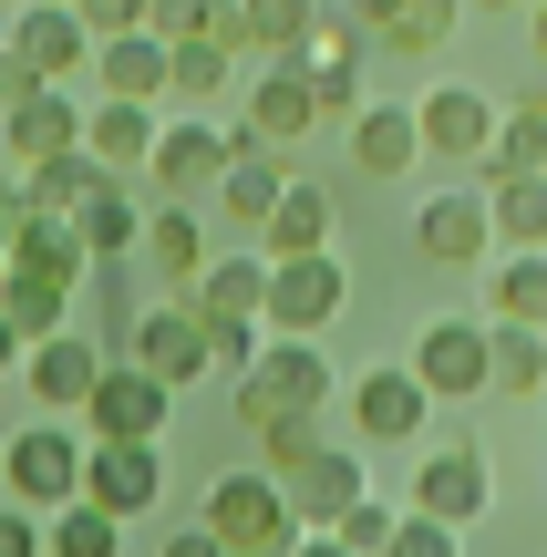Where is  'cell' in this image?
Wrapping results in <instances>:
<instances>
[{"label": "cell", "instance_id": "6da1fadb", "mask_svg": "<svg viewBox=\"0 0 547 557\" xmlns=\"http://www.w3.org/2000/svg\"><path fill=\"white\" fill-rule=\"evenodd\" d=\"M341 310H351V269H341V248H300V259H269V299H259V320H269L279 341L331 331Z\"/></svg>", "mask_w": 547, "mask_h": 557}, {"label": "cell", "instance_id": "7a4b0ae2", "mask_svg": "<svg viewBox=\"0 0 547 557\" xmlns=\"http://www.w3.org/2000/svg\"><path fill=\"white\" fill-rule=\"evenodd\" d=\"M207 527H217L227 557H289V537H300V517H289L279 475H259V465H238V475L207 485Z\"/></svg>", "mask_w": 547, "mask_h": 557}, {"label": "cell", "instance_id": "3957f363", "mask_svg": "<svg viewBox=\"0 0 547 557\" xmlns=\"http://www.w3.org/2000/svg\"><path fill=\"white\" fill-rule=\"evenodd\" d=\"M0 496L32 506V517L73 506L83 496V434H73V423H21L11 455H0Z\"/></svg>", "mask_w": 547, "mask_h": 557}, {"label": "cell", "instance_id": "277c9868", "mask_svg": "<svg viewBox=\"0 0 547 557\" xmlns=\"http://www.w3.org/2000/svg\"><path fill=\"white\" fill-rule=\"evenodd\" d=\"M403 372L424 382L434 403H475V393H496V331L486 320H424Z\"/></svg>", "mask_w": 547, "mask_h": 557}, {"label": "cell", "instance_id": "5b68a950", "mask_svg": "<svg viewBox=\"0 0 547 557\" xmlns=\"http://www.w3.org/2000/svg\"><path fill=\"white\" fill-rule=\"evenodd\" d=\"M331 403V361L310 341H259V361L238 372V423H269V413H321Z\"/></svg>", "mask_w": 547, "mask_h": 557}, {"label": "cell", "instance_id": "8992f818", "mask_svg": "<svg viewBox=\"0 0 547 557\" xmlns=\"http://www.w3.org/2000/svg\"><path fill=\"white\" fill-rule=\"evenodd\" d=\"M83 413H94V444H156L165 413H176V382H156L145 361H103Z\"/></svg>", "mask_w": 547, "mask_h": 557}, {"label": "cell", "instance_id": "52a82bcc", "mask_svg": "<svg viewBox=\"0 0 547 557\" xmlns=\"http://www.w3.org/2000/svg\"><path fill=\"white\" fill-rule=\"evenodd\" d=\"M0 52L32 83H73L83 62H94V32H83V11H62V0H21V11L0 21Z\"/></svg>", "mask_w": 547, "mask_h": 557}, {"label": "cell", "instance_id": "ba28073f", "mask_svg": "<svg viewBox=\"0 0 547 557\" xmlns=\"http://www.w3.org/2000/svg\"><path fill=\"white\" fill-rule=\"evenodd\" d=\"M486 496H496V475H486V455H475V444H434V455L413 465V485H403V506H413V517L455 527V537L486 517Z\"/></svg>", "mask_w": 547, "mask_h": 557}, {"label": "cell", "instance_id": "9c48e42d", "mask_svg": "<svg viewBox=\"0 0 547 557\" xmlns=\"http://www.w3.org/2000/svg\"><path fill=\"white\" fill-rule=\"evenodd\" d=\"M279 186H289V145H269L259 124H227V165H217V207L259 238V218L279 207Z\"/></svg>", "mask_w": 547, "mask_h": 557}, {"label": "cell", "instance_id": "30bf717a", "mask_svg": "<svg viewBox=\"0 0 547 557\" xmlns=\"http://www.w3.org/2000/svg\"><path fill=\"white\" fill-rule=\"evenodd\" d=\"M124 361H145V372L176 382V393H186L197 372H217V361H207V320H197V299H156V310L124 331Z\"/></svg>", "mask_w": 547, "mask_h": 557}, {"label": "cell", "instance_id": "8fae6325", "mask_svg": "<svg viewBox=\"0 0 547 557\" xmlns=\"http://www.w3.org/2000/svg\"><path fill=\"white\" fill-rule=\"evenodd\" d=\"M73 145H83V103L62 94V83H32V94L0 103V156L11 165H52V156H73Z\"/></svg>", "mask_w": 547, "mask_h": 557}, {"label": "cell", "instance_id": "7c38bea8", "mask_svg": "<svg viewBox=\"0 0 547 557\" xmlns=\"http://www.w3.org/2000/svg\"><path fill=\"white\" fill-rule=\"evenodd\" d=\"M413 135H424L434 165H486V145H496V103L475 94V83H434V94L413 103Z\"/></svg>", "mask_w": 547, "mask_h": 557}, {"label": "cell", "instance_id": "4fadbf2b", "mask_svg": "<svg viewBox=\"0 0 547 557\" xmlns=\"http://www.w3.org/2000/svg\"><path fill=\"white\" fill-rule=\"evenodd\" d=\"M424 413H434V393L403 361H372V372L351 382V434L362 444H424Z\"/></svg>", "mask_w": 547, "mask_h": 557}, {"label": "cell", "instance_id": "5bb4252c", "mask_svg": "<svg viewBox=\"0 0 547 557\" xmlns=\"http://www.w3.org/2000/svg\"><path fill=\"white\" fill-rule=\"evenodd\" d=\"M248 124H259L269 145H300L310 124H321V103H310V62L300 52H269V62H248Z\"/></svg>", "mask_w": 547, "mask_h": 557}, {"label": "cell", "instance_id": "9a60e30c", "mask_svg": "<svg viewBox=\"0 0 547 557\" xmlns=\"http://www.w3.org/2000/svg\"><path fill=\"white\" fill-rule=\"evenodd\" d=\"M83 496H94L103 517H145V506L165 496V455L156 444H83Z\"/></svg>", "mask_w": 547, "mask_h": 557}, {"label": "cell", "instance_id": "2e32d148", "mask_svg": "<svg viewBox=\"0 0 547 557\" xmlns=\"http://www.w3.org/2000/svg\"><path fill=\"white\" fill-rule=\"evenodd\" d=\"M279 496H289V517H300V527H341V506L362 496V455L321 434V444H310V455L279 475Z\"/></svg>", "mask_w": 547, "mask_h": 557}, {"label": "cell", "instance_id": "e0dca14e", "mask_svg": "<svg viewBox=\"0 0 547 557\" xmlns=\"http://www.w3.org/2000/svg\"><path fill=\"white\" fill-rule=\"evenodd\" d=\"M413 248H424L434 269H475V259L496 248V227H486V186H475V197H465V186H455V197H424V207H413Z\"/></svg>", "mask_w": 547, "mask_h": 557}, {"label": "cell", "instance_id": "ac0fdd59", "mask_svg": "<svg viewBox=\"0 0 547 557\" xmlns=\"http://www.w3.org/2000/svg\"><path fill=\"white\" fill-rule=\"evenodd\" d=\"M94 372H103L94 331H52V341H32V351H21V382H32V403H41V413H83Z\"/></svg>", "mask_w": 547, "mask_h": 557}, {"label": "cell", "instance_id": "d6986e66", "mask_svg": "<svg viewBox=\"0 0 547 557\" xmlns=\"http://www.w3.org/2000/svg\"><path fill=\"white\" fill-rule=\"evenodd\" d=\"M217 165H227V124H207V114L156 124V156H145V176H156L165 197H197V186H217Z\"/></svg>", "mask_w": 547, "mask_h": 557}, {"label": "cell", "instance_id": "ffe728a7", "mask_svg": "<svg viewBox=\"0 0 547 557\" xmlns=\"http://www.w3.org/2000/svg\"><path fill=\"white\" fill-rule=\"evenodd\" d=\"M11 269H32V278H62V289H83V238H73V218H52V207H11Z\"/></svg>", "mask_w": 547, "mask_h": 557}, {"label": "cell", "instance_id": "44dd1931", "mask_svg": "<svg viewBox=\"0 0 547 557\" xmlns=\"http://www.w3.org/2000/svg\"><path fill=\"white\" fill-rule=\"evenodd\" d=\"M83 73H94L114 103H165V41L156 32H114V41H94Z\"/></svg>", "mask_w": 547, "mask_h": 557}, {"label": "cell", "instance_id": "7402d4cb", "mask_svg": "<svg viewBox=\"0 0 547 557\" xmlns=\"http://www.w3.org/2000/svg\"><path fill=\"white\" fill-rule=\"evenodd\" d=\"M83 156H94L103 176L145 165V156H156V103H114V94H94V114H83Z\"/></svg>", "mask_w": 547, "mask_h": 557}, {"label": "cell", "instance_id": "603a6c76", "mask_svg": "<svg viewBox=\"0 0 547 557\" xmlns=\"http://www.w3.org/2000/svg\"><path fill=\"white\" fill-rule=\"evenodd\" d=\"M351 165H362V176H413V165H424L413 103H362V114H351Z\"/></svg>", "mask_w": 547, "mask_h": 557}, {"label": "cell", "instance_id": "cb8c5ba5", "mask_svg": "<svg viewBox=\"0 0 547 557\" xmlns=\"http://www.w3.org/2000/svg\"><path fill=\"white\" fill-rule=\"evenodd\" d=\"M217 94H238V52L227 41H165V103L176 114H197V103H217Z\"/></svg>", "mask_w": 547, "mask_h": 557}, {"label": "cell", "instance_id": "d4e9b609", "mask_svg": "<svg viewBox=\"0 0 547 557\" xmlns=\"http://www.w3.org/2000/svg\"><path fill=\"white\" fill-rule=\"evenodd\" d=\"M135 259H156L165 278H176V289H197V269L217 259V248H207V227H197V207H186V197H165L156 218H145V238H135Z\"/></svg>", "mask_w": 547, "mask_h": 557}, {"label": "cell", "instance_id": "484cf974", "mask_svg": "<svg viewBox=\"0 0 547 557\" xmlns=\"http://www.w3.org/2000/svg\"><path fill=\"white\" fill-rule=\"evenodd\" d=\"M486 320L547 331V248H507V259L486 269Z\"/></svg>", "mask_w": 547, "mask_h": 557}, {"label": "cell", "instance_id": "4316f807", "mask_svg": "<svg viewBox=\"0 0 547 557\" xmlns=\"http://www.w3.org/2000/svg\"><path fill=\"white\" fill-rule=\"evenodd\" d=\"M300 248H331V197L289 176V186H279V207L259 218V259H300Z\"/></svg>", "mask_w": 547, "mask_h": 557}, {"label": "cell", "instance_id": "83f0119b", "mask_svg": "<svg viewBox=\"0 0 547 557\" xmlns=\"http://www.w3.org/2000/svg\"><path fill=\"white\" fill-rule=\"evenodd\" d=\"M486 165H496V176H547V83H527V94L496 114Z\"/></svg>", "mask_w": 547, "mask_h": 557}, {"label": "cell", "instance_id": "f1b7e54d", "mask_svg": "<svg viewBox=\"0 0 547 557\" xmlns=\"http://www.w3.org/2000/svg\"><path fill=\"white\" fill-rule=\"evenodd\" d=\"M486 227L496 248H547V176H496L486 165Z\"/></svg>", "mask_w": 547, "mask_h": 557}, {"label": "cell", "instance_id": "f546056e", "mask_svg": "<svg viewBox=\"0 0 547 557\" xmlns=\"http://www.w3.org/2000/svg\"><path fill=\"white\" fill-rule=\"evenodd\" d=\"M103 186H114V176H103L83 145H73V156H52V165H21V207H52V218H83Z\"/></svg>", "mask_w": 547, "mask_h": 557}, {"label": "cell", "instance_id": "4dcf8cb0", "mask_svg": "<svg viewBox=\"0 0 547 557\" xmlns=\"http://www.w3.org/2000/svg\"><path fill=\"white\" fill-rule=\"evenodd\" d=\"M186 299H197V320H259V299H269V259H207Z\"/></svg>", "mask_w": 547, "mask_h": 557}, {"label": "cell", "instance_id": "1f68e13d", "mask_svg": "<svg viewBox=\"0 0 547 557\" xmlns=\"http://www.w3.org/2000/svg\"><path fill=\"white\" fill-rule=\"evenodd\" d=\"M62 310H73V289H62V278L0 269V320L21 331V351H32V341H52V331H62Z\"/></svg>", "mask_w": 547, "mask_h": 557}, {"label": "cell", "instance_id": "d6a6232c", "mask_svg": "<svg viewBox=\"0 0 547 557\" xmlns=\"http://www.w3.org/2000/svg\"><path fill=\"white\" fill-rule=\"evenodd\" d=\"M114 547H124V517H103L94 496H73V506L41 517V557H114Z\"/></svg>", "mask_w": 547, "mask_h": 557}, {"label": "cell", "instance_id": "836d02e7", "mask_svg": "<svg viewBox=\"0 0 547 557\" xmlns=\"http://www.w3.org/2000/svg\"><path fill=\"white\" fill-rule=\"evenodd\" d=\"M73 238H83V259H94V269H114V259H135L145 218H135V207H124V186H103V197H94V207H83V218H73Z\"/></svg>", "mask_w": 547, "mask_h": 557}, {"label": "cell", "instance_id": "e575fe53", "mask_svg": "<svg viewBox=\"0 0 547 557\" xmlns=\"http://www.w3.org/2000/svg\"><path fill=\"white\" fill-rule=\"evenodd\" d=\"M238 11H248V62H269V52H310L321 0H238Z\"/></svg>", "mask_w": 547, "mask_h": 557}, {"label": "cell", "instance_id": "d590c367", "mask_svg": "<svg viewBox=\"0 0 547 557\" xmlns=\"http://www.w3.org/2000/svg\"><path fill=\"white\" fill-rule=\"evenodd\" d=\"M362 52H372V32H362V21H351L341 11V0H321V21H310V73H351V83H362Z\"/></svg>", "mask_w": 547, "mask_h": 557}, {"label": "cell", "instance_id": "8d00e7d4", "mask_svg": "<svg viewBox=\"0 0 547 557\" xmlns=\"http://www.w3.org/2000/svg\"><path fill=\"white\" fill-rule=\"evenodd\" d=\"M496 331V393H537L547 382V331H517V320H486Z\"/></svg>", "mask_w": 547, "mask_h": 557}, {"label": "cell", "instance_id": "74e56055", "mask_svg": "<svg viewBox=\"0 0 547 557\" xmlns=\"http://www.w3.org/2000/svg\"><path fill=\"white\" fill-rule=\"evenodd\" d=\"M455 21H465V0H403V21L383 32V52H445Z\"/></svg>", "mask_w": 547, "mask_h": 557}, {"label": "cell", "instance_id": "f35d334b", "mask_svg": "<svg viewBox=\"0 0 547 557\" xmlns=\"http://www.w3.org/2000/svg\"><path fill=\"white\" fill-rule=\"evenodd\" d=\"M259 434V475H289V465L321 444V413H269V423H248Z\"/></svg>", "mask_w": 547, "mask_h": 557}, {"label": "cell", "instance_id": "ab89813d", "mask_svg": "<svg viewBox=\"0 0 547 557\" xmlns=\"http://www.w3.org/2000/svg\"><path fill=\"white\" fill-rule=\"evenodd\" d=\"M393 527H403V506H393V496H372V485H362V496L341 506V527H331V537H341L351 557H383V537H393Z\"/></svg>", "mask_w": 547, "mask_h": 557}, {"label": "cell", "instance_id": "60d3db41", "mask_svg": "<svg viewBox=\"0 0 547 557\" xmlns=\"http://www.w3.org/2000/svg\"><path fill=\"white\" fill-rule=\"evenodd\" d=\"M207 361H217V372L238 382L248 361H259V320H207Z\"/></svg>", "mask_w": 547, "mask_h": 557}, {"label": "cell", "instance_id": "b9f144b4", "mask_svg": "<svg viewBox=\"0 0 547 557\" xmlns=\"http://www.w3.org/2000/svg\"><path fill=\"white\" fill-rule=\"evenodd\" d=\"M383 557H455V527H434V517H413V506H403V527L383 537Z\"/></svg>", "mask_w": 547, "mask_h": 557}, {"label": "cell", "instance_id": "7bdbcfd3", "mask_svg": "<svg viewBox=\"0 0 547 557\" xmlns=\"http://www.w3.org/2000/svg\"><path fill=\"white\" fill-rule=\"evenodd\" d=\"M207 11H217V0H145V32H156V41H197Z\"/></svg>", "mask_w": 547, "mask_h": 557}, {"label": "cell", "instance_id": "ee69618b", "mask_svg": "<svg viewBox=\"0 0 547 557\" xmlns=\"http://www.w3.org/2000/svg\"><path fill=\"white\" fill-rule=\"evenodd\" d=\"M83 11V32L94 41H114V32H145V0H73Z\"/></svg>", "mask_w": 547, "mask_h": 557}, {"label": "cell", "instance_id": "f6af8a7d", "mask_svg": "<svg viewBox=\"0 0 547 557\" xmlns=\"http://www.w3.org/2000/svg\"><path fill=\"white\" fill-rule=\"evenodd\" d=\"M0 557H41V517L0 496Z\"/></svg>", "mask_w": 547, "mask_h": 557}, {"label": "cell", "instance_id": "bcb514c9", "mask_svg": "<svg viewBox=\"0 0 547 557\" xmlns=\"http://www.w3.org/2000/svg\"><path fill=\"white\" fill-rule=\"evenodd\" d=\"M165 557H227V547H217V527L197 517V527H186V537H165Z\"/></svg>", "mask_w": 547, "mask_h": 557}, {"label": "cell", "instance_id": "7dc6e473", "mask_svg": "<svg viewBox=\"0 0 547 557\" xmlns=\"http://www.w3.org/2000/svg\"><path fill=\"white\" fill-rule=\"evenodd\" d=\"M289 557H351V547L331 537V527H300V537H289Z\"/></svg>", "mask_w": 547, "mask_h": 557}, {"label": "cell", "instance_id": "c3c4849f", "mask_svg": "<svg viewBox=\"0 0 547 557\" xmlns=\"http://www.w3.org/2000/svg\"><path fill=\"white\" fill-rule=\"evenodd\" d=\"M527 41H537V62H547V0H527Z\"/></svg>", "mask_w": 547, "mask_h": 557}, {"label": "cell", "instance_id": "681fc988", "mask_svg": "<svg viewBox=\"0 0 547 557\" xmlns=\"http://www.w3.org/2000/svg\"><path fill=\"white\" fill-rule=\"evenodd\" d=\"M11 361H21V331H11V320H0V372H11Z\"/></svg>", "mask_w": 547, "mask_h": 557}, {"label": "cell", "instance_id": "f907efd6", "mask_svg": "<svg viewBox=\"0 0 547 557\" xmlns=\"http://www.w3.org/2000/svg\"><path fill=\"white\" fill-rule=\"evenodd\" d=\"M0 269H11V218H0Z\"/></svg>", "mask_w": 547, "mask_h": 557}, {"label": "cell", "instance_id": "816d5d0a", "mask_svg": "<svg viewBox=\"0 0 547 557\" xmlns=\"http://www.w3.org/2000/svg\"><path fill=\"white\" fill-rule=\"evenodd\" d=\"M0 11H21V0H0Z\"/></svg>", "mask_w": 547, "mask_h": 557}, {"label": "cell", "instance_id": "f5cc1de1", "mask_svg": "<svg viewBox=\"0 0 547 557\" xmlns=\"http://www.w3.org/2000/svg\"><path fill=\"white\" fill-rule=\"evenodd\" d=\"M486 11H507V0H486Z\"/></svg>", "mask_w": 547, "mask_h": 557}, {"label": "cell", "instance_id": "db71d44e", "mask_svg": "<svg viewBox=\"0 0 547 557\" xmlns=\"http://www.w3.org/2000/svg\"><path fill=\"white\" fill-rule=\"evenodd\" d=\"M62 11H73V0H62Z\"/></svg>", "mask_w": 547, "mask_h": 557}]
</instances>
